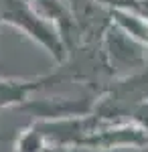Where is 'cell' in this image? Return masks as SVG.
<instances>
[{
    "label": "cell",
    "mask_w": 148,
    "mask_h": 152,
    "mask_svg": "<svg viewBox=\"0 0 148 152\" xmlns=\"http://www.w3.org/2000/svg\"><path fill=\"white\" fill-rule=\"evenodd\" d=\"M0 24H10L45 47L57 61H65V41L57 26L43 18L29 0H0Z\"/></svg>",
    "instance_id": "obj_1"
},
{
    "label": "cell",
    "mask_w": 148,
    "mask_h": 152,
    "mask_svg": "<svg viewBox=\"0 0 148 152\" xmlns=\"http://www.w3.org/2000/svg\"><path fill=\"white\" fill-rule=\"evenodd\" d=\"M59 79L57 75H47V77H37V79H6L0 77V112L12 107V105H21L23 107L29 102V95L41 89L47 81H55Z\"/></svg>",
    "instance_id": "obj_2"
},
{
    "label": "cell",
    "mask_w": 148,
    "mask_h": 152,
    "mask_svg": "<svg viewBox=\"0 0 148 152\" xmlns=\"http://www.w3.org/2000/svg\"><path fill=\"white\" fill-rule=\"evenodd\" d=\"M29 2L43 18L57 26V31L65 41V37H69V31L73 26V18L65 6V0H29Z\"/></svg>",
    "instance_id": "obj_3"
},
{
    "label": "cell",
    "mask_w": 148,
    "mask_h": 152,
    "mask_svg": "<svg viewBox=\"0 0 148 152\" xmlns=\"http://www.w3.org/2000/svg\"><path fill=\"white\" fill-rule=\"evenodd\" d=\"M47 140L43 138V134L39 130L31 126L29 130H24L16 140V152H43L47 148Z\"/></svg>",
    "instance_id": "obj_4"
}]
</instances>
